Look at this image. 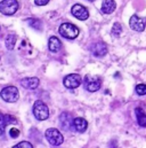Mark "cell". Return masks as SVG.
<instances>
[{
	"mask_svg": "<svg viewBox=\"0 0 146 148\" xmlns=\"http://www.w3.org/2000/svg\"><path fill=\"white\" fill-rule=\"evenodd\" d=\"M71 13H72V15L74 17H76V18L80 20V21H86V20L89 17V12H88V9H87L84 6L79 5V3H76V5L73 6L72 9H71Z\"/></svg>",
	"mask_w": 146,
	"mask_h": 148,
	"instance_id": "ba28073f",
	"label": "cell"
},
{
	"mask_svg": "<svg viewBox=\"0 0 146 148\" xmlns=\"http://www.w3.org/2000/svg\"><path fill=\"white\" fill-rule=\"evenodd\" d=\"M83 84L88 92H97L102 86V80L98 76H86Z\"/></svg>",
	"mask_w": 146,
	"mask_h": 148,
	"instance_id": "5b68a950",
	"label": "cell"
},
{
	"mask_svg": "<svg viewBox=\"0 0 146 148\" xmlns=\"http://www.w3.org/2000/svg\"><path fill=\"white\" fill-rule=\"evenodd\" d=\"M72 127H74V130L79 133H83L87 127H88V122L82 118V117H76L73 119V124H72Z\"/></svg>",
	"mask_w": 146,
	"mask_h": 148,
	"instance_id": "7c38bea8",
	"label": "cell"
},
{
	"mask_svg": "<svg viewBox=\"0 0 146 148\" xmlns=\"http://www.w3.org/2000/svg\"><path fill=\"white\" fill-rule=\"evenodd\" d=\"M9 136L11 138H17L20 136V130L18 129H10L9 130Z\"/></svg>",
	"mask_w": 146,
	"mask_h": 148,
	"instance_id": "cb8c5ba5",
	"label": "cell"
},
{
	"mask_svg": "<svg viewBox=\"0 0 146 148\" xmlns=\"http://www.w3.org/2000/svg\"><path fill=\"white\" fill-rule=\"evenodd\" d=\"M90 51H91V53H93L94 56H96V58H103V56H105L107 54V46H106L105 42L98 41V42H95L91 46Z\"/></svg>",
	"mask_w": 146,
	"mask_h": 148,
	"instance_id": "9c48e42d",
	"label": "cell"
},
{
	"mask_svg": "<svg viewBox=\"0 0 146 148\" xmlns=\"http://www.w3.org/2000/svg\"><path fill=\"white\" fill-rule=\"evenodd\" d=\"M0 30H1V28H0Z\"/></svg>",
	"mask_w": 146,
	"mask_h": 148,
	"instance_id": "484cf974",
	"label": "cell"
},
{
	"mask_svg": "<svg viewBox=\"0 0 146 148\" xmlns=\"http://www.w3.org/2000/svg\"><path fill=\"white\" fill-rule=\"evenodd\" d=\"M39 83H40V80L36 77H28V78H23L21 80V85L26 90H36L39 86Z\"/></svg>",
	"mask_w": 146,
	"mask_h": 148,
	"instance_id": "8fae6325",
	"label": "cell"
},
{
	"mask_svg": "<svg viewBox=\"0 0 146 148\" xmlns=\"http://www.w3.org/2000/svg\"><path fill=\"white\" fill-rule=\"evenodd\" d=\"M116 8V3L114 0H104L102 3V12L104 14H112Z\"/></svg>",
	"mask_w": 146,
	"mask_h": 148,
	"instance_id": "5bb4252c",
	"label": "cell"
},
{
	"mask_svg": "<svg viewBox=\"0 0 146 148\" xmlns=\"http://www.w3.org/2000/svg\"><path fill=\"white\" fill-rule=\"evenodd\" d=\"M46 139L48 140V143L53 146H59L63 144L64 141V137L63 134L57 130V129H54V127H50V129H47L46 130Z\"/></svg>",
	"mask_w": 146,
	"mask_h": 148,
	"instance_id": "3957f363",
	"label": "cell"
},
{
	"mask_svg": "<svg viewBox=\"0 0 146 148\" xmlns=\"http://www.w3.org/2000/svg\"><path fill=\"white\" fill-rule=\"evenodd\" d=\"M6 121H5V115H2L0 112V137L3 136L5 133V127H6Z\"/></svg>",
	"mask_w": 146,
	"mask_h": 148,
	"instance_id": "44dd1931",
	"label": "cell"
},
{
	"mask_svg": "<svg viewBox=\"0 0 146 148\" xmlns=\"http://www.w3.org/2000/svg\"><path fill=\"white\" fill-rule=\"evenodd\" d=\"M5 121H6V124H16L17 123V119L11 116V115H5Z\"/></svg>",
	"mask_w": 146,
	"mask_h": 148,
	"instance_id": "603a6c76",
	"label": "cell"
},
{
	"mask_svg": "<svg viewBox=\"0 0 146 148\" xmlns=\"http://www.w3.org/2000/svg\"><path fill=\"white\" fill-rule=\"evenodd\" d=\"M0 97L3 101L14 103L18 100L20 94H18V90L15 86H6L0 91Z\"/></svg>",
	"mask_w": 146,
	"mask_h": 148,
	"instance_id": "7a4b0ae2",
	"label": "cell"
},
{
	"mask_svg": "<svg viewBox=\"0 0 146 148\" xmlns=\"http://www.w3.org/2000/svg\"><path fill=\"white\" fill-rule=\"evenodd\" d=\"M13 148H33V146H32V144L29 143V141H21V143H18L17 145H15Z\"/></svg>",
	"mask_w": 146,
	"mask_h": 148,
	"instance_id": "7402d4cb",
	"label": "cell"
},
{
	"mask_svg": "<svg viewBox=\"0 0 146 148\" xmlns=\"http://www.w3.org/2000/svg\"><path fill=\"white\" fill-rule=\"evenodd\" d=\"M63 83H64V86L66 88H76L81 85L82 78H81L80 75L78 74H70L64 78Z\"/></svg>",
	"mask_w": 146,
	"mask_h": 148,
	"instance_id": "52a82bcc",
	"label": "cell"
},
{
	"mask_svg": "<svg viewBox=\"0 0 146 148\" xmlns=\"http://www.w3.org/2000/svg\"><path fill=\"white\" fill-rule=\"evenodd\" d=\"M18 9L17 0H2L0 2V12L3 15H13Z\"/></svg>",
	"mask_w": 146,
	"mask_h": 148,
	"instance_id": "8992f818",
	"label": "cell"
},
{
	"mask_svg": "<svg viewBox=\"0 0 146 148\" xmlns=\"http://www.w3.org/2000/svg\"><path fill=\"white\" fill-rule=\"evenodd\" d=\"M91 1H93V0H91Z\"/></svg>",
	"mask_w": 146,
	"mask_h": 148,
	"instance_id": "4316f807",
	"label": "cell"
},
{
	"mask_svg": "<svg viewBox=\"0 0 146 148\" xmlns=\"http://www.w3.org/2000/svg\"><path fill=\"white\" fill-rule=\"evenodd\" d=\"M34 2L38 6H45V5H47L49 2V0H34Z\"/></svg>",
	"mask_w": 146,
	"mask_h": 148,
	"instance_id": "d4e9b609",
	"label": "cell"
},
{
	"mask_svg": "<svg viewBox=\"0 0 146 148\" xmlns=\"http://www.w3.org/2000/svg\"><path fill=\"white\" fill-rule=\"evenodd\" d=\"M135 91L138 95H146V84H138Z\"/></svg>",
	"mask_w": 146,
	"mask_h": 148,
	"instance_id": "ffe728a7",
	"label": "cell"
},
{
	"mask_svg": "<svg viewBox=\"0 0 146 148\" xmlns=\"http://www.w3.org/2000/svg\"><path fill=\"white\" fill-rule=\"evenodd\" d=\"M59 119H61V124H62V126H64L65 129H69V127L72 126L73 118L71 117V115H69V112H62Z\"/></svg>",
	"mask_w": 146,
	"mask_h": 148,
	"instance_id": "2e32d148",
	"label": "cell"
},
{
	"mask_svg": "<svg viewBox=\"0 0 146 148\" xmlns=\"http://www.w3.org/2000/svg\"><path fill=\"white\" fill-rule=\"evenodd\" d=\"M121 32H122V27H121V24L120 23H114L113 24V28H112V35L114 36V37H119L120 35H121Z\"/></svg>",
	"mask_w": 146,
	"mask_h": 148,
	"instance_id": "d6986e66",
	"label": "cell"
},
{
	"mask_svg": "<svg viewBox=\"0 0 146 148\" xmlns=\"http://www.w3.org/2000/svg\"><path fill=\"white\" fill-rule=\"evenodd\" d=\"M26 22H28V24H29L32 29L38 30V31H41V30H42V23H41V21H39V20H36V18H28Z\"/></svg>",
	"mask_w": 146,
	"mask_h": 148,
	"instance_id": "ac0fdd59",
	"label": "cell"
},
{
	"mask_svg": "<svg viewBox=\"0 0 146 148\" xmlns=\"http://www.w3.org/2000/svg\"><path fill=\"white\" fill-rule=\"evenodd\" d=\"M129 25L132 30L137 31V32H143L145 30V21L139 18L137 15H132L130 17V21H129Z\"/></svg>",
	"mask_w": 146,
	"mask_h": 148,
	"instance_id": "30bf717a",
	"label": "cell"
},
{
	"mask_svg": "<svg viewBox=\"0 0 146 148\" xmlns=\"http://www.w3.org/2000/svg\"><path fill=\"white\" fill-rule=\"evenodd\" d=\"M16 41H17V36H16L15 34H10V35H8V36L6 37V40H5V44H6L7 49H9V51L14 49Z\"/></svg>",
	"mask_w": 146,
	"mask_h": 148,
	"instance_id": "e0dca14e",
	"label": "cell"
},
{
	"mask_svg": "<svg viewBox=\"0 0 146 148\" xmlns=\"http://www.w3.org/2000/svg\"><path fill=\"white\" fill-rule=\"evenodd\" d=\"M135 115L137 118V123L141 127H146V112L142 108H136Z\"/></svg>",
	"mask_w": 146,
	"mask_h": 148,
	"instance_id": "9a60e30c",
	"label": "cell"
},
{
	"mask_svg": "<svg viewBox=\"0 0 146 148\" xmlns=\"http://www.w3.org/2000/svg\"><path fill=\"white\" fill-rule=\"evenodd\" d=\"M48 48H49V51H50L51 53H57V52H59L61 48H62V42H61V40L57 37H55V36L50 37L49 38V42H48Z\"/></svg>",
	"mask_w": 146,
	"mask_h": 148,
	"instance_id": "4fadbf2b",
	"label": "cell"
},
{
	"mask_svg": "<svg viewBox=\"0 0 146 148\" xmlns=\"http://www.w3.org/2000/svg\"><path fill=\"white\" fill-rule=\"evenodd\" d=\"M59 35L66 39H75L79 36V28L72 23H63L59 27Z\"/></svg>",
	"mask_w": 146,
	"mask_h": 148,
	"instance_id": "6da1fadb",
	"label": "cell"
},
{
	"mask_svg": "<svg viewBox=\"0 0 146 148\" xmlns=\"http://www.w3.org/2000/svg\"><path fill=\"white\" fill-rule=\"evenodd\" d=\"M33 115L38 121H46L49 117L48 106L41 100L36 101L33 105Z\"/></svg>",
	"mask_w": 146,
	"mask_h": 148,
	"instance_id": "277c9868",
	"label": "cell"
}]
</instances>
